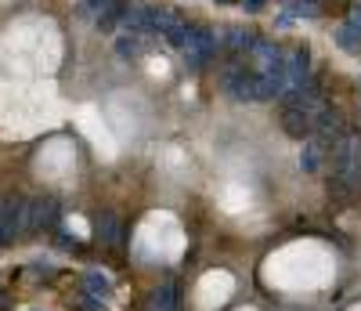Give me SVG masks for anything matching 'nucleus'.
Segmentation results:
<instances>
[{
	"instance_id": "obj_1",
	"label": "nucleus",
	"mask_w": 361,
	"mask_h": 311,
	"mask_svg": "<svg viewBox=\"0 0 361 311\" xmlns=\"http://www.w3.org/2000/svg\"><path fill=\"white\" fill-rule=\"evenodd\" d=\"M185 66H188V73H199L209 58L217 54V37L209 33L206 25H188V40H185Z\"/></svg>"
},
{
	"instance_id": "obj_2",
	"label": "nucleus",
	"mask_w": 361,
	"mask_h": 311,
	"mask_svg": "<svg viewBox=\"0 0 361 311\" xmlns=\"http://www.w3.org/2000/svg\"><path fill=\"white\" fill-rule=\"evenodd\" d=\"M25 232V199H0V246H11Z\"/></svg>"
},
{
	"instance_id": "obj_3",
	"label": "nucleus",
	"mask_w": 361,
	"mask_h": 311,
	"mask_svg": "<svg viewBox=\"0 0 361 311\" xmlns=\"http://www.w3.org/2000/svg\"><path fill=\"white\" fill-rule=\"evenodd\" d=\"M58 203L54 199H25V232H40L58 225Z\"/></svg>"
},
{
	"instance_id": "obj_4",
	"label": "nucleus",
	"mask_w": 361,
	"mask_h": 311,
	"mask_svg": "<svg viewBox=\"0 0 361 311\" xmlns=\"http://www.w3.org/2000/svg\"><path fill=\"white\" fill-rule=\"evenodd\" d=\"M156 33H163L173 47H185V40H188V22L180 18L177 11L156 8Z\"/></svg>"
},
{
	"instance_id": "obj_5",
	"label": "nucleus",
	"mask_w": 361,
	"mask_h": 311,
	"mask_svg": "<svg viewBox=\"0 0 361 311\" xmlns=\"http://www.w3.org/2000/svg\"><path fill=\"white\" fill-rule=\"evenodd\" d=\"M119 29L130 37H152L156 33V8H127Z\"/></svg>"
},
{
	"instance_id": "obj_6",
	"label": "nucleus",
	"mask_w": 361,
	"mask_h": 311,
	"mask_svg": "<svg viewBox=\"0 0 361 311\" xmlns=\"http://www.w3.org/2000/svg\"><path fill=\"white\" fill-rule=\"evenodd\" d=\"M94 228H98V239H102V246H119L123 242V221L112 213V210H105L98 221H94Z\"/></svg>"
},
{
	"instance_id": "obj_7",
	"label": "nucleus",
	"mask_w": 361,
	"mask_h": 311,
	"mask_svg": "<svg viewBox=\"0 0 361 311\" xmlns=\"http://www.w3.org/2000/svg\"><path fill=\"white\" fill-rule=\"evenodd\" d=\"M80 283H83V293H87V297H94V300H102V304L112 297V283H109V275H102V271H87Z\"/></svg>"
},
{
	"instance_id": "obj_8",
	"label": "nucleus",
	"mask_w": 361,
	"mask_h": 311,
	"mask_svg": "<svg viewBox=\"0 0 361 311\" xmlns=\"http://www.w3.org/2000/svg\"><path fill=\"white\" fill-rule=\"evenodd\" d=\"M148 311H177V290L166 283V286H156L152 297H148Z\"/></svg>"
},
{
	"instance_id": "obj_9",
	"label": "nucleus",
	"mask_w": 361,
	"mask_h": 311,
	"mask_svg": "<svg viewBox=\"0 0 361 311\" xmlns=\"http://www.w3.org/2000/svg\"><path fill=\"white\" fill-rule=\"evenodd\" d=\"M123 15H127V4H123V0H116V4H109L105 11H98V29H102V33H112V29L123 22Z\"/></svg>"
},
{
	"instance_id": "obj_10",
	"label": "nucleus",
	"mask_w": 361,
	"mask_h": 311,
	"mask_svg": "<svg viewBox=\"0 0 361 311\" xmlns=\"http://www.w3.org/2000/svg\"><path fill=\"white\" fill-rule=\"evenodd\" d=\"M336 44H340L343 51H361V33H357L354 25H347V22H343V25L336 29Z\"/></svg>"
},
{
	"instance_id": "obj_11",
	"label": "nucleus",
	"mask_w": 361,
	"mask_h": 311,
	"mask_svg": "<svg viewBox=\"0 0 361 311\" xmlns=\"http://www.w3.org/2000/svg\"><path fill=\"white\" fill-rule=\"evenodd\" d=\"M141 51H145V37H130L127 33L123 40H116V54L119 58H137Z\"/></svg>"
},
{
	"instance_id": "obj_12",
	"label": "nucleus",
	"mask_w": 361,
	"mask_h": 311,
	"mask_svg": "<svg viewBox=\"0 0 361 311\" xmlns=\"http://www.w3.org/2000/svg\"><path fill=\"white\" fill-rule=\"evenodd\" d=\"M322 163V145H304V156H300V167H304L307 174H314Z\"/></svg>"
},
{
	"instance_id": "obj_13",
	"label": "nucleus",
	"mask_w": 361,
	"mask_h": 311,
	"mask_svg": "<svg viewBox=\"0 0 361 311\" xmlns=\"http://www.w3.org/2000/svg\"><path fill=\"white\" fill-rule=\"evenodd\" d=\"M289 15L314 18V15H318V0H289Z\"/></svg>"
},
{
	"instance_id": "obj_14",
	"label": "nucleus",
	"mask_w": 361,
	"mask_h": 311,
	"mask_svg": "<svg viewBox=\"0 0 361 311\" xmlns=\"http://www.w3.org/2000/svg\"><path fill=\"white\" fill-rule=\"evenodd\" d=\"M347 25H354L357 33H361V0H354V4H350V18H347Z\"/></svg>"
},
{
	"instance_id": "obj_15",
	"label": "nucleus",
	"mask_w": 361,
	"mask_h": 311,
	"mask_svg": "<svg viewBox=\"0 0 361 311\" xmlns=\"http://www.w3.org/2000/svg\"><path fill=\"white\" fill-rule=\"evenodd\" d=\"M264 4H267V0H243V8H246L250 15H257V11H260Z\"/></svg>"
},
{
	"instance_id": "obj_16",
	"label": "nucleus",
	"mask_w": 361,
	"mask_h": 311,
	"mask_svg": "<svg viewBox=\"0 0 361 311\" xmlns=\"http://www.w3.org/2000/svg\"><path fill=\"white\" fill-rule=\"evenodd\" d=\"M217 4H235V0H217Z\"/></svg>"
}]
</instances>
